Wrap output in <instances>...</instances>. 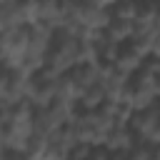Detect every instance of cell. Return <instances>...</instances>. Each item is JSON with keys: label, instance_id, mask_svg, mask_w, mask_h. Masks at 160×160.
Listing matches in <instances>:
<instances>
[{"label": "cell", "instance_id": "6da1fadb", "mask_svg": "<svg viewBox=\"0 0 160 160\" xmlns=\"http://www.w3.org/2000/svg\"><path fill=\"white\" fill-rule=\"evenodd\" d=\"M32 135H35V105L28 98L15 105L0 108V142H2V148L25 150V145Z\"/></svg>", "mask_w": 160, "mask_h": 160}, {"label": "cell", "instance_id": "7a4b0ae2", "mask_svg": "<svg viewBox=\"0 0 160 160\" xmlns=\"http://www.w3.org/2000/svg\"><path fill=\"white\" fill-rule=\"evenodd\" d=\"M68 128H70L78 145H102V140H105L108 130L112 128V122L108 120V115L100 108H95V110L80 108L75 112V118L68 122Z\"/></svg>", "mask_w": 160, "mask_h": 160}, {"label": "cell", "instance_id": "3957f363", "mask_svg": "<svg viewBox=\"0 0 160 160\" xmlns=\"http://www.w3.org/2000/svg\"><path fill=\"white\" fill-rule=\"evenodd\" d=\"M78 110H80V105L60 100V98H55L48 105H38L35 108V132H42V135L58 132L62 125H68L75 118Z\"/></svg>", "mask_w": 160, "mask_h": 160}, {"label": "cell", "instance_id": "277c9868", "mask_svg": "<svg viewBox=\"0 0 160 160\" xmlns=\"http://www.w3.org/2000/svg\"><path fill=\"white\" fill-rule=\"evenodd\" d=\"M28 48H30V25L0 30V60H2V65L18 68V62L25 58Z\"/></svg>", "mask_w": 160, "mask_h": 160}, {"label": "cell", "instance_id": "5b68a950", "mask_svg": "<svg viewBox=\"0 0 160 160\" xmlns=\"http://www.w3.org/2000/svg\"><path fill=\"white\" fill-rule=\"evenodd\" d=\"M128 125H130V130H132L138 142L160 145V100L152 102L150 108L135 110Z\"/></svg>", "mask_w": 160, "mask_h": 160}, {"label": "cell", "instance_id": "8992f818", "mask_svg": "<svg viewBox=\"0 0 160 160\" xmlns=\"http://www.w3.org/2000/svg\"><path fill=\"white\" fill-rule=\"evenodd\" d=\"M28 72L12 65H2V78H0V108L15 105L25 100L28 95Z\"/></svg>", "mask_w": 160, "mask_h": 160}, {"label": "cell", "instance_id": "52a82bcc", "mask_svg": "<svg viewBox=\"0 0 160 160\" xmlns=\"http://www.w3.org/2000/svg\"><path fill=\"white\" fill-rule=\"evenodd\" d=\"M58 72L48 70V68H40L38 72H32L28 78V100L38 108V105H48L58 98Z\"/></svg>", "mask_w": 160, "mask_h": 160}, {"label": "cell", "instance_id": "ba28073f", "mask_svg": "<svg viewBox=\"0 0 160 160\" xmlns=\"http://www.w3.org/2000/svg\"><path fill=\"white\" fill-rule=\"evenodd\" d=\"M135 145H138V140H135L130 125H112L102 140V148H108L110 152H128Z\"/></svg>", "mask_w": 160, "mask_h": 160}, {"label": "cell", "instance_id": "9c48e42d", "mask_svg": "<svg viewBox=\"0 0 160 160\" xmlns=\"http://www.w3.org/2000/svg\"><path fill=\"white\" fill-rule=\"evenodd\" d=\"M148 55L132 42V40H125V42H120L118 45V50H115V65L120 68V70H125V72H135L140 65H142V60H145Z\"/></svg>", "mask_w": 160, "mask_h": 160}, {"label": "cell", "instance_id": "30bf717a", "mask_svg": "<svg viewBox=\"0 0 160 160\" xmlns=\"http://www.w3.org/2000/svg\"><path fill=\"white\" fill-rule=\"evenodd\" d=\"M102 32L112 40V42H125V40H132V35H135V20H125V18H115V15H110V20H108V25L102 28Z\"/></svg>", "mask_w": 160, "mask_h": 160}, {"label": "cell", "instance_id": "8fae6325", "mask_svg": "<svg viewBox=\"0 0 160 160\" xmlns=\"http://www.w3.org/2000/svg\"><path fill=\"white\" fill-rule=\"evenodd\" d=\"M105 100H108V90H105V85H102V80H100V82H95V85H90V88L82 90L78 105L85 108V110H95V108H100Z\"/></svg>", "mask_w": 160, "mask_h": 160}, {"label": "cell", "instance_id": "7c38bea8", "mask_svg": "<svg viewBox=\"0 0 160 160\" xmlns=\"http://www.w3.org/2000/svg\"><path fill=\"white\" fill-rule=\"evenodd\" d=\"M110 8V15L115 18H125V20H135V12H138V0H115Z\"/></svg>", "mask_w": 160, "mask_h": 160}, {"label": "cell", "instance_id": "4fadbf2b", "mask_svg": "<svg viewBox=\"0 0 160 160\" xmlns=\"http://www.w3.org/2000/svg\"><path fill=\"white\" fill-rule=\"evenodd\" d=\"M82 160H110V150L102 148V145H92Z\"/></svg>", "mask_w": 160, "mask_h": 160}]
</instances>
